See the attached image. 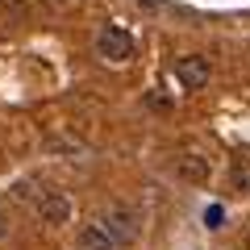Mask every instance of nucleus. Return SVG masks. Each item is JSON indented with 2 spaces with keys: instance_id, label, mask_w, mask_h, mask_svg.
<instances>
[{
  "instance_id": "f257e3e1",
  "label": "nucleus",
  "mask_w": 250,
  "mask_h": 250,
  "mask_svg": "<svg viewBox=\"0 0 250 250\" xmlns=\"http://www.w3.org/2000/svg\"><path fill=\"white\" fill-rule=\"evenodd\" d=\"M96 54L108 62H125V59H134V38L125 34L121 25H104L96 38Z\"/></svg>"
},
{
  "instance_id": "f03ea898",
  "label": "nucleus",
  "mask_w": 250,
  "mask_h": 250,
  "mask_svg": "<svg viewBox=\"0 0 250 250\" xmlns=\"http://www.w3.org/2000/svg\"><path fill=\"white\" fill-rule=\"evenodd\" d=\"M208 75H213V67H208V59H200V54H188V59L175 62V80H179V88H188V92L205 88Z\"/></svg>"
},
{
  "instance_id": "7ed1b4c3",
  "label": "nucleus",
  "mask_w": 250,
  "mask_h": 250,
  "mask_svg": "<svg viewBox=\"0 0 250 250\" xmlns=\"http://www.w3.org/2000/svg\"><path fill=\"white\" fill-rule=\"evenodd\" d=\"M38 213H42V221L62 225L71 217V200L62 196V192H42V196H38Z\"/></svg>"
},
{
  "instance_id": "20e7f679",
  "label": "nucleus",
  "mask_w": 250,
  "mask_h": 250,
  "mask_svg": "<svg viewBox=\"0 0 250 250\" xmlns=\"http://www.w3.org/2000/svg\"><path fill=\"white\" fill-rule=\"evenodd\" d=\"M104 229L113 233V242H134V238H138V225H134V213H129V208H125V205H117L113 213H108Z\"/></svg>"
},
{
  "instance_id": "39448f33",
  "label": "nucleus",
  "mask_w": 250,
  "mask_h": 250,
  "mask_svg": "<svg viewBox=\"0 0 250 250\" xmlns=\"http://www.w3.org/2000/svg\"><path fill=\"white\" fill-rule=\"evenodd\" d=\"M175 171H179V179H184V184H205V179H208V163H205V154H184Z\"/></svg>"
},
{
  "instance_id": "423d86ee",
  "label": "nucleus",
  "mask_w": 250,
  "mask_h": 250,
  "mask_svg": "<svg viewBox=\"0 0 250 250\" xmlns=\"http://www.w3.org/2000/svg\"><path fill=\"white\" fill-rule=\"evenodd\" d=\"M80 246L83 250H113V233H108L100 221H92V225L80 229Z\"/></svg>"
},
{
  "instance_id": "0eeeda50",
  "label": "nucleus",
  "mask_w": 250,
  "mask_h": 250,
  "mask_svg": "<svg viewBox=\"0 0 250 250\" xmlns=\"http://www.w3.org/2000/svg\"><path fill=\"white\" fill-rule=\"evenodd\" d=\"M229 184H233V192H242V196L250 192V163H246V159H238V163L229 167Z\"/></svg>"
},
{
  "instance_id": "6e6552de",
  "label": "nucleus",
  "mask_w": 250,
  "mask_h": 250,
  "mask_svg": "<svg viewBox=\"0 0 250 250\" xmlns=\"http://www.w3.org/2000/svg\"><path fill=\"white\" fill-rule=\"evenodd\" d=\"M205 225H208V229H221V225H225V208L221 205H208L205 208Z\"/></svg>"
},
{
  "instance_id": "1a4fd4ad",
  "label": "nucleus",
  "mask_w": 250,
  "mask_h": 250,
  "mask_svg": "<svg viewBox=\"0 0 250 250\" xmlns=\"http://www.w3.org/2000/svg\"><path fill=\"white\" fill-rule=\"evenodd\" d=\"M13 196H17V200H34L38 188H34V184H17V188H13Z\"/></svg>"
},
{
  "instance_id": "9d476101",
  "label": "nucleus",
  "mask_w": 250,
  "mask_h": 250,
  "mask_svg": "<svg viewBox=\"0 0 250 250\" xmlns=\"http://www.w3.org/2000/svg\"><path fill=\"white\" fill-rule=\"evenodd\" d=\"M138 4H142V9H159V0H138Z\"/></svg>"
},
{
  "instance_id": "9b49d317",
  "label": "nucleus",
  "mask_w": 250,
  "mask_h": 250,
  "mask_svg": "<svg viewBox=\"0 0 250 250\" xmlns=\"http://www.w3.org/2000/svg\"><path fill=\"white\" fill-rule=\"evenodd\" d=\"M0 233H4V225H0Z\"/></svg>"
}]
</instances>
